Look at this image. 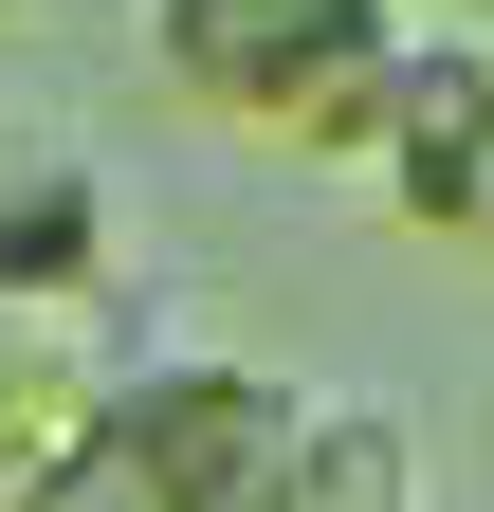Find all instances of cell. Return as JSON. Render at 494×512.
<instances>
[{
  "instance_id": "cell-1",
  "label": "cell",
  "mask_w": 494,
  "mask_h": 512,
  "mask_svg": "<svg viewBox=\"0 0 494 512\" xmlns=\"http://www.w3.org/2000/svg\"><path fill=\"white\" fill-rule=\"evenodd\" d=\"M147 55L202 110L275 128L312 165H385V128L421 92V19L403 0H147Z\"/></svg>"
},
{
  "instance_id": "cell-2",
  "label": "cell",
  "mask_w": 494,
  "mask_h": 512,
  "mask_svg": "<svg viewBox=\"0 0 494 512\" xmlns=\"http://www.w3.org/2000/svg\"><path fill=\"white\" fill-rule=\"evenodd\" d=\"M92 439H110V476H129L147 512H275L293 494V439H312V384L183 348V366H129V384H110Z\"/></svg>"
},
{
  "instance_id": "cell-3",
  "label": "cell",
  "mask_w": 494,
  "mask_h": 512,
  "mask_svg": "<svg viewBox=\"0 0 494 512\" xmlns=\"http://www.w3.org/2000/svg\"><path fill=\"white\" fill-rule=\"evenodd\" d=\"M366 183L440 256H494V74H476V37H421V92H403V128H385Z\"/></svg>"
},
{
  "instance_id": "cell-4",
  "label": "cell",
  "mask_w": 494,
  "mask_h": 512,
  "mask_svg": "<svg viewBox=\"0 0 494 512\" xmlns=\"http://www.w3.org/2000/svg\"><path fill=\"white\" fill-rule=\"evenodd\" d=\"M92 275H110V183L74 147H37V128H0V330L92 311Z\"/></svg>"
},
{
  "instance_id": "cell-5",
  "label": "cell",
  "mask_w": 494,
  "mask_h": 512,
  "mask_svg": "<svg viewBox=\"0 0 494 512\" xmlns=\"http://www.w3.org/2000/svg\"><path fill=\"white\" fill-rule=\"evenodd\" d=\"M458 37H476V74H494V0H476V19H458Z\"/></svg>"
},
{
  "instance_id": "cell-6",
  "label": "cell",
  "mask_w": 494,
  "mask_h": 512,
  "mask_svg": "<svg viewBox=\"0 0 494 512\" xmlns=\"http://www.w3.org/2000/svg\"><path fill=\"white\" fill-rule=\"evenodd\" d=\"M403 19H421V0H403Z\"/></svg>"
}]
</instances>
